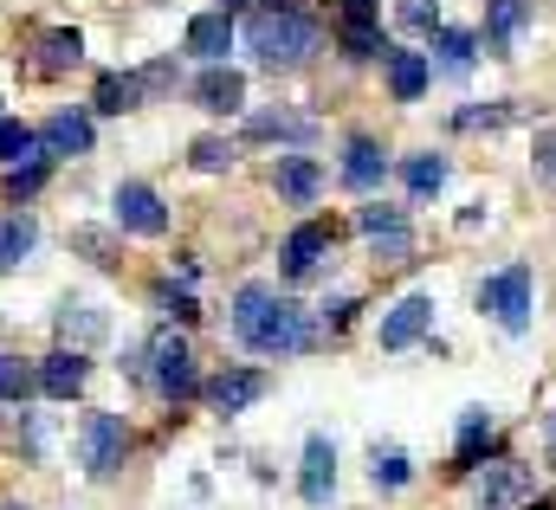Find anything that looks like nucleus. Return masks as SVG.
<instances>
[{"instance_id": "7", "label": "nucleus", "mask_w": 556, "mask_h": 510, "mask_svg": "<svg viewBox=\"0 0 556 510\" xmlns=\"http://www.w3.org/2000/svg\"><path fill=\"white\" fill-rule=\"evenodd\" d=\"M538 492V479H531V466H518V459H498V466H485L479 479H472V505L479 510H511L525 505Z\"/></svg>"}, {"instance_id": "28", "label": "nucleus", "mask_w": 556, "mask_h": 510, "mask_svg": "<svg viewBox=\"0 0 556 510\" xmlns=\"http://www.w3.org/2000/svg\"><path fill=\"white\" fill-rule=\"evenodd\" d=\"M39 246V227L26 220V214H13V220H0V271H13V265H26V253Z\"/></svg>"}, {"instance_id": "23", "label": "nucleus", "mask_w": 556, "mask_h": 510, "mask_svg": "<svg viewBox=\"0 0 556 510\" xmlns=\"http://www.w3.org/2000/svg\"><path fill=\"white\" fill-rule=\"evenodd\" d=\"M427 78H433V65L420 52H395L389 46V91H395V104H415L420 91H427Z\"/></svg>"}, {"instance_id": "19", "label": "nucleus", "mask_w": 556, "mask_h": 510, "mask_svg": "<svg viewBox=\"0 0 556 510\" xmlns=\"http://www.w3.org/2000/svg\"><path fill=\"white\" fill-rule=\"evenodd\" d=\"M142 98H149V91H142V72H104L91 111H98V117H124V111H137Z\"/></svg>"}, {"instance_id": "18", "label": "nucleus", "mask_w": 556, "mask_h": 510, "mask_svg": "<svg viewBox=\"0 0 556 510\" xmlns=\"http://www.w3.org/2000/svg\"><path fill=\"white\" fill-rule=\"evenodd\" d=\"M91 136H98V129H91V117L59 111L52 124L39 129V149H46V155H91Z\"/></svg>"}, {"instance_id": "31", "label": "nucleus", "mask_w": 556, "mask_h": 510, "mask_svg": "<svg viewBox=\"0 0 556 510\" xmlns=\"http://www.w3.org/2000/svg\"><path fill=\"white\" fill-rule=\"evenodd\" d=\"M72 246L91 258L98 271H117V265H124V258H117V240H111L104 227H72Z\"/></svg>"}, {"instance_id": "14", "label": "nucleus", "mask_w": 556, "mask_h": 510, "mask_svg": "<svg viewBox=\"0 0 556 510\" xmlns=\"http://www.w3.org/2000/svg\"><path fill=\"white\" fill-rule=\"evenodd\" d=\"M260 394H266V369H220L207 382V407L214 413H247Z\"/></svg>"}, {"instance_id": "9", "label": "nucleus", "mask_w": 556, "mask_h": 510, "mask_svg": "<svg viewBox=\"0 0 556 510\" xmlns=\"http://www.w3.org/2000/svg\"><path fill=\"white\" fill-rule=\"evenodd\" d=\"M330 253H337V227H330V220L291 227V240H285V278H311Z\"/></svg>"}, {"instance_id": "34", "label": "nucleus", "mask_w": 556, "mask_h": 510, "mask_svg": "<svg viewBox=\"0 0 556 510\" xmlns=\"http://www.w3.org/2000/svg\"><path fill=\"white\" fill-rule=\"evenodd\" d=\"M39 387V369L20 362V356H0V400H26Z\"/></svg>"}, {"instance_id": "45", "label": "nucleus", "mask_w": 556, "mask_h": 510, "mask_svg": "<svg viewBox=\"0 0 556 510\" xmlns=\"http://www.w3.org/2000/svg\"><path fill=\"white\" fill-rule=\"evenodd\" d=\"M227 7H240V0H227Z\"/></svg>"}, {"instance_id": "32", "label": "nucleus", "mask_w": 556, "mask_h": 510, "mask_svg": "<svg viewBox=\"0 0 556 510\" xmlns=\"http://www.w3.org/2000/svg\"><path fill=\"white\" fill-rule=\"evenodd\" d=\"M518 117H525L518 104H472V111H453V129H505Z\"/></svg>"}, {"instance_id": "30", "label": "nucleus", "mask_w": 556, "mask_h": 510, "mask_svg": "<svg viewBox=\"0 0 556 510\" xmlns=\"http://www.w3.org/2000/svg\"><path fill=\"white\" fill-rule=\"evenodd\" d=\"M46 175H52V168H46V155H33L26 168H13V175L0 181V194H7V207H26V201H33V194L46 188Z\"/></svg>"}, {"instance_id": "29", "label": "nucleus", "mask_w": 556, "mask_h": 510, "mask_svg": "<svg viewBox=\"0 0 556 510\" xmlns=\"http://www.w3.org/2000/svg\"><path fill=\"white\" fill-rule=\"evenodd\" d=\"M369 479H376L382 492H402V485L415 479V466H408L402 446H376V452H369Z\"/></svg>"}, {"instance_id": "44", "label": "nucleus", "mask_w": 556, "mask_h": 510, "mask_svg": "<svg viewBox=\"0 0 556 510\" xmlns=\"http://www.w3.org/2000/svg\"><path fill=\"white\" fill-rule=\"evenodd\" d=\"M7 510H26V505H7Z\"/></svg>"}, {"instance_id": "25", "label": "nucleus", "mask_w": 556, "mask_h": 510, "mask_svg": "<svg viewBox=\"0 0 556 510\" xmlns=\"http://www.w3.org/2000/svg\"><path fill=\"white\" fill-rule=\"evenodd\" d=\"M433 52H440V72H446V78H466V72H472L479 39H472V33H459V26H440V33H433Z\"/></svg>"}, {"instance_id": "13", "label": "nucleus", "mask_w": 556, "mask_h": 510, "mask_svg": "<svg viewBox=\"0 0 556 510\" xmlns=\"http://www.w3.org/2000/svg\"><path fill=\"white\" fill-rule=\"evenodd\" d=\"M427 323H433V297L427 291H415V297H402L389 317H382V349L395 356V349H408V343H420L427 336Z\"/></svg>"}, {"instance_id": "42", "label": "nucleus", "mask_w": 556, "mask_h": 510, "mask_svg": "<svg viewBox=\"0 0 556 510\" xmlns=\"http://www.w3.org/2000/svg\"><path fill=\"white\" fill-rule=\"evenodd\" d=\"M518 510H556V505H551V498H538V505H518Z\"/></svg>"}, {"instance_id": "17", "label": "nucleus", "mask_w": 556, "mask_h": 510, "mask_svg": "<svg viewBox=\"0 0 556 510\" xmlns=\"http://www.w3.org/2000/svg\"><path fill=\"white\" fill-rule=\"evenodd\" d=\"M382 175H389V155H382V142H369V136H350V149H343V181H350L356 194H369V188H382Z\"/></svg>"}, {"instance_id": "1", "label": "nucleus", "mask_w": 556, "mask_h": 510, "mask_svg": "<svg viewBox=\"0 0 556 510\" xmlns=\"http://www.w3.org/2000/svg\"><path fill=\"white\" fill-rule=\"evenodd\" d=\"M233 336H240L253 356H304V349L317 343L311 310L291 304V297H278L273 284H247V291L233 297Z\"/></svg>"}, {"instance_id": "15", "label": "nucleus", "mask_w": 556, "mask_h": 510, "mask_svg": "<svg viewBox=\"0 0 556 510\" xmlns=\"http://www.w3.org/2000/svg\"><path fill=\"white\" fill-rule=\"evenodd\" d=\"M273 188H278V201L311 207V201H317V188H324V168H317L311 155H285V162L273 168Z\"/></svg>"}, {"instance_id": "27", "label": "nucleus", "mask_w": 556, "mask_h": 510, "mask_svg": "<svg viewBox=\"0 0 556 510\" xmlns=\"http://www.w3.org/2000/svg\"><path fill=\"white\" fill-rule=\"evenodd\" d=\"M402 181H408L415 201H433V194L446 188V155H408V162H402Z\"/></svg>"}, {"instance_id": "8", "label": "nucleus", "mask_w": 556, "mask_h": 510, "mask_svg": "<svg viewBox=\"0 0 556 510\" xmlns=\"http://www.w3.org/2000/svg\"><path fill=\"white\" fill-rule=\"evenodd\" d=\"M117 227H124V233H142V240H162V233H168L162 194L142 188V181H124V188H117Z\"/></svg>"}, {"instance_id": "40", "label": "nucleus", "mask_w": 556, "mask_h": 510, "mask_svg": "<svg viewBox=\"0 0 556 510\" xmlns=\"http://www.w3.org/2000/svg\"><path fill=\"white\" fill-rule=\"evenodd\" d=\"M350 310H356L350 297H330V304H324L317 317H324V330H343V323H350Z\"/></svg>"}, {"instance_id": "38", "label": "nucleus", "mask_w": 556, "mask_h": 510, "mask_svg": "<svg viewBox=\"0 0 556 510\" xmlns=\"http://www.w3.org/2000/svg\"><path fill=\"white\" fill-rule=\"evenodd\" d=\"M531 162H538V175H544V181H556V129H538Z\"/></svg>"}, {"instance_id": "3", "label": "nucleus", "mask_w": 556, "mask_h": 510, "mask_svg": "<svg viewBox=\"0 0 556 510\" xmlns=\"http://www.w3.org/2000/svg\"><path fill=\"white\" fill-rule=\"evenodd\" d=\"M479 310L505 323V336H525L531 330V265H505L498 278L479 284Z\"/></svg>"}, {"instance_id": "2", "label": "nucleus", "mask_w": 556, "mask_h": 510, "mask_svg": "<svg viewBox=\"0 0 556 510\" xmlns=\"http://www.w3.org/2000/svg\"><path fill=\"white\" fill-rule=\"evenodd\" d=\"M317 46H324L317 20H304V13H291V7H273V13H253V20H247V52H253L266 72H298V65H311Z\"/></svg>"}, {"instance_id": "35", "label": "nucleus", "mask_w": 556, "mask_h": 510, "mask_svg": "<svg viewBox=\"0 0 556 510\" xmlns=\"http://www.w3.org/2000/svg\"><path fill=\"white\" fill-rule=\"evenodd\" d=\"M188 162H194L201 175H220V168L233 162V142H220V136H201V142L188 149Z\"/></svg>"}, {"instance_id": "36", "label": "nucleus", "mask_w": 556, "mask_h": 510, "mask_svg": "<svg viewBox=\"0 0 556 510\" xmlns=\"http://www.w3.org/2000/svg\"><path fill=\"white\" fill-rule=\"evenodd\" d=\"M337 20H343V33H376L382 0H337Z\"/></svg>"}, {"instance_id": "43", "label": "nucleus", "mask_w": 556, "mask_h": 510, "mask_svg": "<svg viewBox=\"0 0 556 510\" xmlns=\"http://www.w3.org/2000/svg\"><path fill=\"white\" fill-rule=\"evenodd\" d=\"M273 7H291V0H273Z\"/></svg>"}, {"instance_id": "5", "label": "nucleus", "mask_w": 556, "mask_h": 510, "mask_svg": "<svg viewBox=\"0 0 556 510\" xmlns=\"http://www.w3.org/2000/svg\"><path fill=\"white\" fill-rule=\"evenodd\" d=\"M142 375L155 382V394H168V400H188V394H201V375H194V356H188V343L181 336H155L149 349H142Z\"/></svg>"}, {"instance_id": "12", "label": "nucleus", "mask_w": 556, "mask_h": 510, "mask_svg": "<svg viewBox=\"0 0 556 510\" xmlns=\"http://www.w3.org/2000/svg\"><path fill=\"white\" fill-rule=\"evenodd\" d=\"M298 492H304V505H330V492H337V446H330L324 433H311V439H304Z\"/></svg>"}, {"instance_id": "39", "label": "nucleus", "mask_w": 556, "mask_h": 510, "mask_svg": "<svg viewBox=\"0 0 556 510\" xmlns=\"http://www.w3.org/2000/svg\"><path fill=\"white\" fill-rule=\"evenodd\" d=\"M162 310H168L175 323H194V317H201V304H194L188 291H162Z\"/></svg>"}, {"instance_id": "10", "label": "nucleus", "mask_w": 556, "mask_h": 510, "mask_svg": "<svg viewBox=\"0 0 556 510\" xmlns=\"http://www.w3.org/2000/svg\"><path fill=\"white\" fill-rule=\"evenodd\" d=\"M247 104V78L233 72V65H207L201 78H194V111H207V117H233Z\"/></svg>"}, {"instance_id": "21", "label": "nucleus", "mask_w": 556, "mask_h": 510, "mask_svg": "<svg viewBox=\"0 0 556 510\" xmlns=\"http://www.w3.org/2000/svg\"><path fill=\"white\" fill-rule=\"evenodd\" d=\"M525 26H531V0H485V39H492V52H511Z\"/></svg>"}, {"instance_id": "37", "label": "nucleus", "mask_w": 556, "mask_h": 510, "mask_svg": "<svg viewBox=\"0 0 556 510\" xmlns=\"http://www.w3.org/2000/svg\"><path fill=\"white\" fill-rule=\"evenodd\" d=\"M395 20H402L408 33H440V7H433V0H402Z\"/></svg>"}, {"instance_id": "6", "label": "nucleus", "mask_w": 556, "mask_h": 510, "mask_svg": "<svg viewBox=\"0 0 556 510\" xmlns=\"http://www.w3.org/2000/svg\"><path fill=\"white\" fill-rule=\"evenodd\" d=\"M356 227H363L369 253L382 258V265H408V258H415V233H408V214H402V207L369 201V207L356 214Z\"/></svg>"}, {"instance_id": "20", "label": "nucleus", "mask_w": 556, "mask_h": 510, "mask_svg": "<svg viewBox=\"0 0 556 510\" xmlns=\"http://www.w3.org/2000/svg\"><path fill=\"white\" fill-rule=\"evenodd\" d=\"M85 59V39L72 33V26H52V33H39V59H33V72L39 78H59V72H72Z\"/></svg>"}, {"instance_id": "26", "label": "nucleus", "mask_w": 556, "mask_h": 510, "mask_svg": "<svg viewBox=\"0 0 556 510\" xmlns=\"http://www.w3.org/2000/svg\"><path fill=\"white\" fill-rule=\"evenodd\" d=\"M485 446H492V420H485V407H466V413H459V452H453V466L472 472Z\"/></svg>"}, {"instance_id": "41", "label": "nucleus", "mask_w": 556, "mask_h": 510, "mask_svg": "<svg viewBox=\"0 0 556 510\" xmlns=\"http://www.w3.org/2000/svg\"><path fill=\"white\" fill-rule=\"evenodd\" d=\"M544 439H551V459H556V413L544 420Z\"/></svg>"}, {"instance_id": "11", "label": "nucleus", "mask_w": 556, "mask_h": 510, "mask_svg": "<svg viewBox=\"0 0 556 510\" xmlns=\"http://www.w3.org/2000/svg\"><path fill=\"white\" fill-rule=\"evenodd\" d=\"M85 382H91V362H85V349H72V343L39 362V394H46V400H72V394H85Z\"/></svg>"}, {"instance_id": "4", "label": "nucleus", "mask_w": 556, "mask_h": 510, "mask_svg": "<svg viewBox=\"0 0 556 510\" xmlns=\"http://www.w3.org/2000/svg\"><path fill=\"white\" fill-rule=\"evenodd\" d=\"M124 452H130L124 413H85V426H78V466H85V479H111L124 466Z\"/></svg>"}, {"instance_id": "16", "label": "nucleus", "mask_w": 556, "mask_h": 510, "mask_svg": "<svg viewBox=\"0 0 556 510\" xmlns=\"http://www.w3.org/2000/svg\"><path fill=\"white\" fill-rule=\"evenodd\" d=\"M227 46H233V13H227V7H220V13H194V20H188V52H194V59L220 65V59H227Z\"/></svg>"}, {"instance_id": "22", "label": "nucleus", "mask_w": 556, "mask_h": 510, "mask_svg": "<svg viewBox=\"0 0 556 510\" xmlns=\"http://www.w3.org/2000/svg\"><path fill=\"white\" fill-rule=\"evenodd\" d=\"M317 124L311 117H298V111H260V117H247V142H311Z\"/></svg>"}, {"instance_id": "24", "label": "nucleus", "mask_w": 556, "mask_h": 510, "mask_svg": "<svg viewBox=\"0 0 556 510\" xmlns=\"http://www.w3.org/2000/svg\"><path fill=\"white\" fill-rule=\"evenodd\" d=\"M59 336H65L72 349H91V343L111 336V323H104V310H91V304H65V310H59Z\"/></svg>"}, {"instance_id": "33", "label": "nucleus", "mask_w": 556, "mask_h": 510, "mask_svg": "<svg viewBox=\"0 0 556 510\" xmlns=\"http://www.w3.org/2000/svg\"><path fill=\"white\" fill-rule=\"evenodd\" d=\"M33 155H46V149H39V129L0 117V162H33Z\"/></svg>"}]
</instances>
